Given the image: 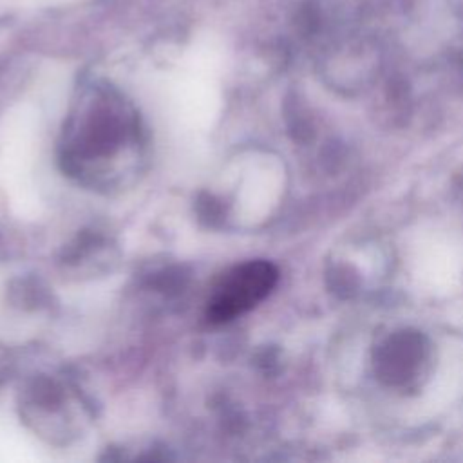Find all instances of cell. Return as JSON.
<instances>
[{"label": "cell", "instance_id": "6da1fadb", "mask_svg": "<svg viewBox=\"0 0 463 463\" xmlns=\"http://www.w3.org/2000/svg\"><path fill=\"white\" fill-rule=\"evenodd\" d=\"M279 280L273 262L255 259L230 268L213 286L206 304V318L212 324L230 322L262 302Z\"/></svg>", "mask_w": 463, "mask_h": 463}]
</instances>
